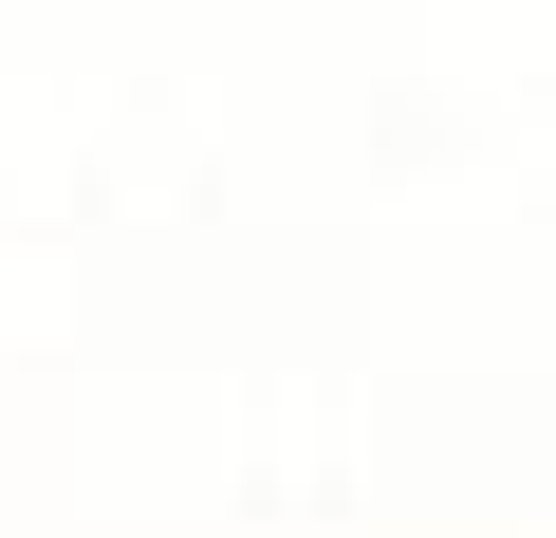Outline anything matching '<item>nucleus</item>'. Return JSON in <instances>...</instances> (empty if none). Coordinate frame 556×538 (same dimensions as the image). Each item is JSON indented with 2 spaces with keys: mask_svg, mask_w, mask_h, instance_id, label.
I'll return each instance as SVG.
<instances>
[]
</instances>
